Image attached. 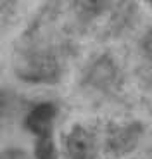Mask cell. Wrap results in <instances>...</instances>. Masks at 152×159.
Listing matches in <instances>:
<instances>
[{"label": "cell", "instance_id": "cell-1", "mask_svg": "<svg viewBox=\"0 0 152 159\" xmlns=\"http://www.w3.org/2000/svg\"><path fill=\"white\" fill-rule=\"evenodd\" d=\"M66 151L69 159H97L99 154L95 137L81 125H74L68 133Z\"/></svg>", "mask_w": 152, "mask_h": 159}, {"label": "cell", "instance_id": "cell-2", "mask_svg": "<svg viewBox=\"0 0 152 159\" xmlns=\"http://www.w3.org/2000/svg\"><path fill=\"white\" fill-rule=\"evenodd\" d=\"M56 116H57L56 104L42 102L29 111L24 125L35 137L52 135V126H54V121H56Z\"/></svg>", "mask_w": 152, "mask_h": 159}, {"label": "cell", "instance_id": "cell-3", "mask_svg": "<svg viewBox=\"0 0 152 159\" xmlns=\"http://www.w3.org/2000/svg\"><path fill=\"white\" fill-rule=\"evenodd\" d=\"M35 159H59L57 147L52 135L36 137L35 142Z\"/></svg>", "mask_w": 152, "mask_h": 159}, {"label": "cell", "instance_id": "cell-4", "mask_svg": "<svg viewBox=\"0 0 152 159\" xmlns=\"http://www.w3.org/2000/svg\"><path fill=\"white\" fill-rule=\"evenodd\" d=\"M111 0H74L76 9L88 16H97L109 7Z\"/></svg>", "mask_w": 152, "mask_h": 159}, {"label": "cell", "instance_id": "cell-5", "mask_svg": "<svg viewBox=\"0 0 152 159\" xmlns=\"http://www.w3.org/2000/svg\"><path fill=\"white\" fill-rule=\"evenodd\" d=\"M140 45H142V50H144L145 54H147V56L152 59V28L144 35V38H142V43H140Z\"/></svg>", "mask_w": 152, "mask_h": 159}, {"label": "cell", "instance_id": "cell-6", "mask_svg": "<svg viewBox=\"0 0 152 159\" xmlns=\"http://www.w3.org/2000/svg\"><path fill=\"white\" fill-rule=\"evenodd\" d=\"M144 2H145V4L149 5V7H152V0H144Z\"/></svg>", "mask_w": 152, "mask_h": 159}]
</instances>
